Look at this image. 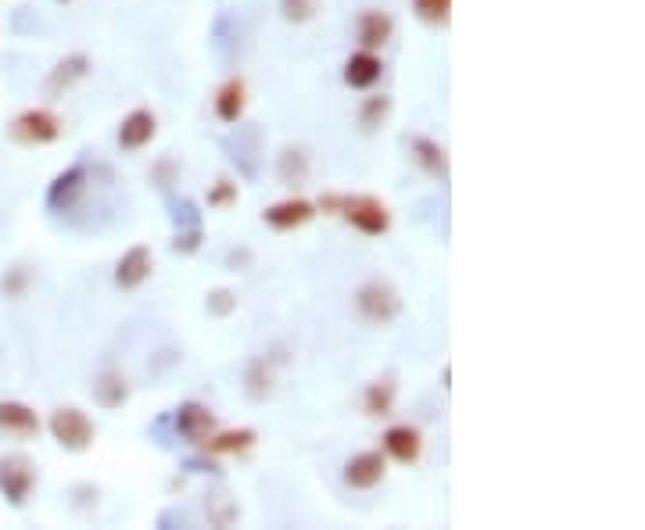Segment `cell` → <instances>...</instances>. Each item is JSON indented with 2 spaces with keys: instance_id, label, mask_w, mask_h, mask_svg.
I'll return each mask as SVG.
<instances>
[{
  "instance_id": "6da1fadb",
  "label": "cell",
  "mask_w": 645,
  "mask_h": 530,
  "mask_svg": "<svg viewBox=\"0 0 645 530\" xmlns=\"http://www.w3.org/2000/svg\"><path fill=\"white\" fill-rule=\"evenodd\" d=\"M319 208H323V212H341L344 223H352L355 230L366 233V237H380V233H387V226H391L387 205L370 194H327V197H319Z\"/></svg>"
},
{
  "instance_id": "7a4b0ae2",
  "label": "cell",
  "mask_w": 645,
  "mask_h": 530,
  "mask_svg": "<svg viewBox=\"0 0 645 530\" xmlns=\"http://www.w3.org/2000/svg\"><path fill=\"white\" fill-rule=\"evenodd\" d=\"M355 305H359V316L373 326H387L395 323L398 312H402V298L391 283L384 280H370L362 283L359 291H355Z\"/></svg>"
},
{
  "instance_id": "3957f363",
  "label": "cell",
  "mask_w": 645,
  "mask_h": 530,
  "mask_svg": "<svg viewBox=\"0 0 645 530\" xmlns=\"http://www.w3.org/2000/svg\"><path fill=\"white\" fill-rule=\"evenodd\" d=\"M51 434L65 452H86V448L94 445L97 427H94V419L86 416L83 409L65 405V409H58L51 416Z\"/></svg>"
},
{
  "instance_id": "277c9868",
  "label": "cell",
  "mask_w": 645,
  "mask_h": 530,
  "mask_svg": "<svg viewBox=\"0 0 645 530\" xmlns=\"http://www.w3.org/2000/svg\"><path fill=\"white\" fill-rule=\"evenodd\" d=\"M36 488V466L26 455H4L0 459V495L4 502L22 509Z\"/></svg>"
},
{
  "instance_id": "5b68a950",
  "label": "cell",
  "mask_w": 645,
  "mask_h": 530,
  "mask_svg": "<svg viewBox=\"0 0 645 530\" xmlns=\"http://www.w3.org/2000/svg\"><path fill=\"white\" fill-rule=\"evenodd\" d=\"M11 137L18 140V144H54V140L61 137V122L54 112H47V108H29V112L15 115V122H11Z\"/></svg>"
},
{
  "instance_id": "8992f818",
  "label": "cell",
  "mask_w": 645,
  "mask_h": 530,
  "mask_svg": "<svg viewBox=\"0 0 645 530\" xmlns=\"http://www.w3.org/2000/svg\"><path fill=\"white\" fill-rule=\"evenodd\" d=\"M384 473H387V462L380 452H359L344 462V484L355 491L377 488L380 480H384Z\"/></svg>"
},
{
  "instance_id": "52a82bcc",
  "label": "cell",
  "mask_w": 645,
  "mask_h": 530,
  "mask_svg": "<svg viewBox=\"0 0 645 530\" xmlns=\"http://www.w3.org/2000/svg\"><path fill=\"white\" fill-rule=\"evenodd\" d=\"M151 269H155V258H151V248L137 244V248H129L126 255H122L119 262H115V287H122V291H137L140 283H147Z\"/></svg>"
},
{
  "instance_id": "ba28073f",
  "label": "cell",
  "mask_w": 645,
  "mask_h": 530,
  "mask_svg": "<svg viewBox=\"0 0 645 530\" xmlns=\"http://www.w3.org/2000/svg\"><path fill=\"white\" fill-rule=\"evenodd\" d=\"M312 215H316V205H312V201H305V197H287V201H276V205H269L266 212H262V223L284 233V230L305 226Z\"/></svg>"
},
{
  "instance_id": "9c48e42d",
  "label": "cell",
  "mask_w": 645,
  "mask_h": 530,
  "mask_svg": "<svg viewBox=\"0 0 645 530\" xmlns=\"http://www.w3.org/2000/svg\"><path fill=\"white\" fill-rule=\"evenodd\" d=\"M215 430V416L208 405L201 402H183L180 409H176V434L183 437V441H190V445H201L208 434Z\"/></svg>"
},
{
  "instance_id": "30bf717a",
  "label": "cell",
  "mask_w": 645,
  "mask_h": 530,
  "mask_svg": "<svg viewBox=\"0 0 645 530\" xmlns=\"http://www.w3.org/2000/svg\"><path fill=\"white\" fill-rule=\"evenodd\" d=\"M40 434V416L26 402H0V437H36Z\"/></svg>"
},
{
  "instance_id": "8fae6325",
  "label": "cell",
  "mask_w": 645,
  "mask_h": 530,
  "mask_svg": "<svg viewBox=\"0 0 645 530\" xmlns=\"http://www.w3.org/2000/svg\"><path fill=\"white\" fill-rule=\"evenodd\" d=\"M155 133H158L155 112L137 108V112H129L126 119H122V126H119V147H126V151H140V147H147L151 140H155Z\"/></svg>"
},
{
  "instance_id": "7c38bea8",
  "label": "cell",
  "mask_w": 645,
  "mask_h": 530,
  "mask_svg": "<svg viewBox=\"0 0 645 530\" xmlns=\"http://www.w3.org/2000/svg\"><path fill=\"white\" fill-rule=\"evenodd\" d=\"M83 190H86V169L83 165H69L65 172L54 176L51 190H47V205L58 208V212H65V208L76 205Z\"/></svg>"
},
{
  "instance_id": "4fadbf2b",
  "label": "cell",
  "mask_w": 645,
  "mask_h": 530,
  "mask_svg": "<svg viewBox=\"0 0 645 530\" xmlns=\"http://www.w3.org/2000/svg\"><path fill=\"white\" fill-rule=\"evenodd\" d=\"M380 76H384V61L373 51H359L344 61V83L352 90H370L373 83H380Z\"/></svg>"
},
{
  "instance_id": "5bb4252c",
  "label": "cell",
  "mask_w": 645,
  "mask_h": 530,
  "mask_svg": "<svg viewBox=\"0 0 645 530\" xmlns=\"http://www.w3.org/2000/svg\"><path fill=\"white\" fill-rule=\"evenodd\" d=\"M384 452L398 462H416L423 452V437L416 427L402 423V427H387L384 430Z\"/></svg>"
},
{
  "instance_id": "9a60e30c",
  "label": "cell",
  "mask_w": 645,
  "mask_h": 530,
  "mask_svg": "<svg viewBox=\"0 0 645 530\" xmlns=\"http://www.w3.org/2000/svg\"><path fill=\"white\" fill-rule=\"evenodd\" d=\"M359 43L366 47V51H377V47H384L387 40H391V33H395V22H391V15L380 8H370L359 15Z\"/></svg>"
},
{
  "instance_id": "2e32d148",
  "label": "cell",
  "mask_w": 645,
  "mask_h": 530,
  "mask_svg": "<svg viewBox=\"0 0 645 530\" xmlns=\"http://www.w3.org/2000/svg\"><path fill=\"white\" fill-rule=\"evenodd\" d=\"M409 151H413L416 165H420L427 176H434V180H441V183L448 180V154H445V147H441L438 140L413 137V140H409Z\"/></svg>"
},
{
  "instance_id": "e0dca14e",
  "label": "cell",
  "mask_w": 645,
  "mask_h": 530,
  "mask_svg": "<svg viewBox=\"0 0 645 530\" xmlns=\"http://www.w3.org/2000/svg\"><path fill=\"white\" fill-rule=\"evenodd\" d=\"M258 441V434L251 427H241V430H219V434H208L201 441L208 455H241L248 452L251 445Z\"/></svg>"
},
{
  "instance_id": "ac0fdd59",
  "label": "cell",
  "mask_w": 645,
  "mask_h": 530,
  "mask_svg": "<svg viewBox=\"0 0 645 530\" xmlns=\"http://www.w3.org/2000/svg\"><path fill=\"white\" fill-rule=\"evenodd\" d=\"M86 72H90V58H86V54H69V58H61L51 69V76H47V94H65V90H69L72 83H79Z\"/></svg>"
},
{
  "instance_id": "d6986e66",
  "label": "cell",
  "mask_w": 645,
  "mask_h": 530,
  "mask_svg": "<svg viewBox=\"0 0 645 530\" xmlns=\"http://www.w3.org/2000/svg\"><path fill=\"white\" fill-rule=\"evenodd\" d=\"M244 104H248V90H244L241 79H230V83L219 86V97H215V115L223 122H241Z\"/></svg>"
},
{
  "instance_id": "ffe728a7",
  "label": "cell",
  "mask_w": 645,
  "mask_h": 530,
  "mask_svg": "<svg viewBox=\"0 0 645 530\" xmlns=\"http://www.w3.org/2000/svg\"><path fill=\"white\" fill-rule=\"evenodd\" d=\"M126 394H129V387H126V377H122V373L108 369V373L97 377V384H94L97 405H104V409H119V405L126 402Z\"/></svg>"
},
{
  "instance_id": "44dd1931",
  "label": "cell",
  "mask_w": 645,
  "mask_h": 530,
  "mask_svg": "<svg viewBox=\"0 0 645 530\" xmlns=\"http://www.w3.org/2000/svg\"><path fill=\"white\" fill-rule=\"evenodd\" d=\"M309 176V151H301V147H291V151L280 154V180L284 183H305Z\"/></svg>"
},
{
  "instance_id": "7402d4cb",
  "label": "cell",
  "mask_w": 645,
  "mask_h": 530,
  "mask_svg": "<svg viewBox=\"0 0 645 530\" xmlns=\"http://www.w3.org/2000/svg\"><path fill=\"white\" fill-rule=\"evenodd\" d=\"M391 405H395V384L391 380H373L366 387V412L370 416H387Z\"/></svg>"
},
{
  "instance_id": "603a6c76",
  "label": "cell",
  "mask_w": 645,
  "mask_h": 530,
  "mask_svg": "<svg viewBox=\"0 0 645 530\" xmlns=\"http://www.w3.org/2000/svg\"><path fill=\"white\" fill-rule=\"evenodd\" d=\"M413 11L430 26H445L452 15V0H413Z\"/></svg>"
},
{
  "instance_id": "cb8c5ba5",
  "label": "cell",
  "mask_w": 645,
  "mask_h": 530,
  "mask_svg": "<svg viewBox=\"0 0 645 530\" xmlns=\"http://www.w3.org/2000/svg\"><path fill=\"white\" fill-rule=\"evenodd\" d=\"M269 384H273V373L266 369V359H255L248 366V394L255 402H262V398H269Z\"/></svg>"
},
{
  "instance_id": "d4e9b609",
  "label": "cell",
  "mask_w": 645,
  "mask_h": 530,
  "mask_svg": "<svg viewBox=\"0 0 645 530\" xmlns=\"http://www.w3.org/2000/svg\"><path fill=\"white\" fill-rule=\"evenodd\" d=\"M387 112H391V97H366V104H362V112H359V122L366 129H377L380 122L387 119Z\"/></svg>"
},
{
  "instance_id": "484cf974",
  "label": "cell",
  "mask_w": 645,
  "mask_h": 530,
  "mask_svg": "<svg viewBox=\"0 0 645 530\" xmlns=\"http://www.w3.org/2000/svg\"><path fill=\"white\" fill-rule=\"evenodd\" d=\"M280 11L287 22H309V18H316L319 0H280Z\"/></svg>"
},
{
  "instance_id": "4316f807",
  "label": "cell",
  "mask_w": 645,
  "mask_h": 530,
  "mask_svg": "<svg viewBox=\"0 0 645 530\" xmlns=\"http://www.w3.org/2000/svg\"><path fill=\"white\" fill-rule=\"evenodd\" d=\"M237 183H230V180H219L212 190H208V208H230V205H237Z\"/></svg>"
},
{
  "instance_id": "83f0119b",
  "label": "cell",
  "mask_w": 645,
  "mask_h": 530,
  "mask_svg": "<svg viewBox=\"0 0 645 530\" xmlns=\"http://www.w3.org/2000/svg\"><path fill=\"white\" fill-rule=\"evenodd\" d=\"M233 308H237V294L226 291V287L208 294V312H212V316H230Z\"/></svg>"
},
{
  "instance_id": "f1b7e54d",
  "label": "cell",
  "mask_w": 645,
  "mask_h": 530,
  "mask_svg": "<svg viewBox=\"0 0 645 530\" xmlns=\"http://www.w3.org/2000/svg\"><path fill=\"white\" fill-rule=\"evenodd\" d=\"M201 248V226H190L187 233H176L172 240V251H180V255H194Z\"/></svg>"
},
{
  "instance_id": "f546056e",
  "label": "cell",
  "mask_w": 645,
  "mask_h": 530,
  "mask_svg": "<svg viewBox=\"0 0 645 530\" xmlns=\"http://www.w3.org/2000/svg\"><path fill=\"white\" fill-rule=\"evenodd\" d=\"M22 283H26V273H15L11 280L4 276V291H8V294H22Z\"/></svg>"
},
{
  "instance_id": "4dcf8cb0",
  "label": "cell",
  "mask_w": 645,
  "mask_h": 530,
  "mask_svg": "<svg viewBox=\"0 0 645 530\" xmlns=\"http://www.w3.org/2000/svg\"><path fill=\"white\" fill-rule=\"evenodd\" d=\"M58 4H69V0H58Z\"/></svg>"
}]
</instances>
